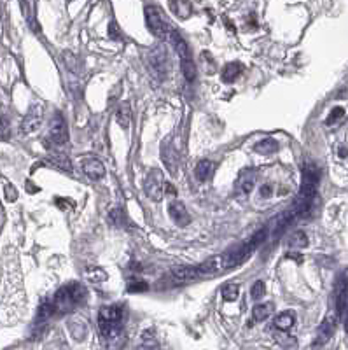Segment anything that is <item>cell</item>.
Here are the masks:
<instances>
[{"label":"cell","instance_id":"3","mask_svg":"<svg viewBox=\"0 0 348 350\" xmlns=\"http://www.w3.org/2000/svg\"><path fill=\"white\" fill-rule=\"evenodd\" d=\"M98 329L105 340L119 338L122 331V307L121 305H107L98 312Z\"/></svg>","mask_w":348,"mask_h":350},{"label":"cell","instance_id":"21","mask_svg":"<svg viewBox=\"0 0 348 350\" xmlns=\"http://www.w3.org/2000/svg\"><path fill=\"white\" fill-rule=\"evenodd\" d=\"M109 221L117 228H126L128 224H130V217L124 214V210H122L121 207L112 208L111 214H109Z\"/></svg>","mask_w":348,"mask_h":350},{"label":"cell","instance_id":"8","mask_svg":"<svg viewBox=\"0 0 348 350\" xmlns=\"http://www.w3.org/2000/svg\"><path fill=\"white\" fill-rule=\"evenodd\" d=\"M336 324H338V313L336 312H329L327 317L322 320V324L317 329V336H315V345H324L331 340V336L336 331Z\"/></svg>","mask_w":348,"mask_h":350},{"label":"cell","instance_id":"34","mask_svg":"<svg viewBox=\"0 0 348 350\" xmlns=\"http://www.w3.org/2000/svg\"><path fill=\"white\" fill-rule=\"evenodd\" d=\"M149 289V285L146 284V282H142V280H133V282H130L128 284V293H133V294H137V293H144V291H147Z\"/></svg>","mask_w":348,"mask_h":350},{"label":"cell","instance_id":"11","mask_svg":"<svg viewBox=\"0 0 348 350\" xmlns=\"http://www.w3.org/2000/svg\"><path fill=\"white\" fill-rule=\"evenodd\" d=\"M149 63L161 77H165L166 69H168V58H166V49L163 46H157L151 51L149 54Z\"/></svg>","mask_w":348,"mask_h":350},{"label":"cell","instance_id":"38","mask_svg":"<svg viewBox=\"0 0 348 350\" xmlns=\"http://www.w3.org/2000/svg\"><path fill=\"white\" fill-rule=\"evenodd\" d=\"M338 151H340V153H338V156H340V158H347V156H348V151H347V147H345V146H340V149H338Z\"/></svg>","mask_w":348,"mask_h":350},{"label":"cell","instance_id":"36","mask_svg":"<svg viewBox=\"0 0 348 350\" xmlns=\"http://www.w3.org/2000/svg\"><path fill=\"white\" fill-rule=\"evenodd\" d=\"M109 37L114 39V40H117V39L121 37V34H119V28H117V23H116V21H112V23L109 25Z\"/></svg>","mask_w":348,"mask_h":350},{"label":"cell","instance_id":"22","mask_svg":"<svg viewBox=\"0 0 348 350\" xmlns=\"http://www.w3.org/2000/svg\"><path fill=\"white\" fill-rule=\"evenodd\" d=\"M191 7H193L191 2H184V0H180V2H170V9L173 11V14L182 19L191 16Z\"/></svg>","mask_w":348,"mask_h":350},{"label":"cell","instance_id":"7","mask_svg":"<svg viewBox=\"0 0 348 350\" xmlns=\"http://www.w3.org/2000/svg\"><path fill=\"white\" fill-rule=\"evenodd\" d=\"M49 139L53 140L56 146H61V144L69 142V128H67V123L63 119V116L60 112L53 116L49 124Z\"/></svg>","mask_w":348,"mask_h":350},{"label":"cell","instance_id":"39","mask_svg":"<svg viewBox=\"0 0 348 350\" xmlns=\"http://www.w3.org/2000/svg\"><path fill=\"white\" fill-rule=\"evenodd\" d=\"M343 322H345V331L348 333V303H347V308H345V313H343Z\"/></svg>","mask_w":348,"mask_h":350},{"label":"cell","instance_id":"15","mask_svg":"<svg viewBox=\"0 0 348 350\" xmlns=\"http://www.w3.org/2000/svg\"><path fill=\"white\" fill-rule=\"evenodd\" d=\"M82 170H84L86 175H88L89 179H93V181H98V179H102L105 175L104 163L96 158L84 159V161H82Z\"/></svg>","mask_w":348,"mask_h":350},{"label":"cell","instance_id":"31","mask_svg":"<svg viewBox=\"0 0 348 350\" xmlns=\"http://www.w3.org/2000/svg\"><path fill=\"white\" fill-rule=\"evenodd\" d=\"M276 340H278L280 343H282L283 347L287 350H294L296 347H298V342H296V338H292V336H289L287 333L280 331L278 335H276Z\"/></svg>","mask_w":348,"mask_h":350},{"label":"cell","instance_id":"35","mask_svg":"<svg viewBox=\"0 0 348 350\" xmlns=\"http://www.w3.org/2000/svg\"><path fill=\"white\" fill-rule=\"evenodd\" d=\"M5 200H7V201H16V200H18V189H16L12 184L5 186Z\"/></svg>","mask_w":348,"mask_h":350},{"label":"cell","instance_id":"41","mask_svg":"<svg viewBox=\"0 0 348 350\" xmlns=\"http://www.w3.org/2000/svg\"><path fill=\"white\" fill-rule=\"evenodd\" d=\"M287 258H291V259H296V261H298V263H301V261H303V258H301V256H299V254H294V252H289V254H287Z\"/></svg>","mask_w":348,"mask_h":350},{"label":"cell","instance_id":"28","mask_svg":"<svg viewBox=\"0 0 348 350\" xmlns=\"http://www.w3.org/2000/svg\"><path fill=\"white\" fill-rule=\"evenodd\" d=\"M273 312V305L268 303V305H256L252 310V317L256 322H263L264 319H268Z\"/></svg>","mask_w":348,"mask_h":350},{"label":"cell","instance_id":"16","mask_svg":"<svg viewBox=\"0 0 348 350\" xmlns=\"http://www.w3.org/2000/svg\"><path fill=\"white\" fill-rule=\"evenodd\" d=\"M256 177L257 172L254 168H243L240 172V177H238V186H240V191L249 194L252 193L254 186H256Z\"/></svg>","mask_w":348,"mask_h":350},{"label":"cell","instance_id":"27","mask_svg":"<svg viewBox=\"0 0 348 350\" xmlns=\"http://www.w3.org/2000/svg\"><path fill=\"white\" fill-rule=\"evenodd\" d=\"M84 277H86V280L93 282V284H102V282L107 280V273H105V272H104L102 268H98V266L86 270V272H84Z\"/></svg>","mask_w":348,"mask_h":350},{"label":"cell","instance_id":"14","mask_svg":"<svg viewBox=\"0 0 348 350\" xmlns=\"http://www.w3.org/2000/svg\"><path fill=\"white\" fill-rule=\"evenodd\" d=\"M168 39H170V42H172L173 49H175L177 54H179L180 62H184V60H193L191 49H189L188 42L184 40V37L179 34V32H177V30H172V32H170V35H168Z\"/></svg>","mask_w":348,"mask_h":350},{"label":"cell","instance_id":"40","mask_svg":"<svg viewBox=\"0 0 348 350\" xmlns=\"http://www.w3.org/2000/svg\"><path fill=\"white\" fill-rule=\"evenodd\" d=\"M165 191L168 193V194H172V196H175V188H173L172 184H166L165 186Z\"/></svg>","mask_w":348,"mask_h":350},{"label":"cell","instance_id":"32","mask_svg":"<svg viewBox=\"0 0 348 350\" xmlns=\"http://www.w3.org/2000/svg\"><path fill=\"white\" fill-rule=\"evenodd\" d=\"M343 116H345V109L334 107L333 111H331V114L327 116V119H325V124H327V126H333V124H336L340 119H343Z\"/></svg>","mask_w":348,"mask_h":350},{"label":"cell","instance_id":"4","mask_svg":"<svg viewBox=\"0 0 348 350\" xmlns=\"http://www.w3.org/2000/svg\"><path fill=\"white\" fill-rule=\"evenodd\" d=\"M146 23H147V28L149 32L154 35V37L161 39V40H165L166 37L170 35V27L166 25V21L161 18L159 14V9L153 4H147L146 5Z\"/></svg>","mask_w":348,"mask_h":350},{"label":"cell","instance_id":"13","mask_svg":"<svg viewBox=\"0 0 348 350\" xmlns=\"http://www.w3.org/2000/svg\"><path fill=\"white\" fill-rule=\"evenodd\" d=\"M198 277H201L198 266H179V268H173L172 272V278L175 284H184V282L196 280Z\"/></svg>","mask_w":348,"mask_h":350},{"label":"cell","instance_id":"29","mask_svg":"<svg viewBox=\"0 0 348 350\" xmlns=\"http://www.w3.org/2000/svg\"><path fill=\"white\" fill-rule=\"evenodd\" d=\"M180 70H182L184 77H186L189 82H193L196 79V72H198V70H196V65L193 60H184V62H180Z\"/></svg>","mask_w":348,"mask_h":350},{"label":"cell","instance_id":"30","mask_svg":"<svg viewBox=\"0 0 348 350\" xmlns=\"http://www.w3.org/2000/svg\"><path fill=\"white\" fill-rule=\"evenodd\" d=\"M222 296L226 301H234L240 296V285L238 284H226L222 287Z\"/></svg>","mask_w":348,"mask_h":350},{"label":"cell","instance_id":"20","mask_svg":"<svg viewBox=\"0 0 348 350\" xmlns=\"http://www.w3.org/2000/svg\"><path fill=\"white\" fill-rule=\"evenodd\" d=\"M241 70H243L241 63H238V62L228 63V65L224 67V70H222V81L224 82H233L234 79H236V77L241 74Z\"/></svg>","mask_w":348,"mask_h":350},{"label":"cell","instance_id":"10","mask_svg":"<svg viewBox=\"0 0 348 350\" xmlns=\"http://www.w3.org/2000/svg\"><path fill=\"white\" fill-rule=\"evenodd\" d=\"M40 123H42V105H34L21 123V131L23 133H34L35 130L40 128Z\"/></svg>","mask_w":348,"mask_h":350},{"label":"cell","instance_id":"24","mask_svg":"<svg viewBox=\"0 0 348 350\" xmlns=\"http://www.w3.org/2000/svg\"><path fill=\"white\" fill-rule=\"evenodd\" d=\"M254 151L259 154H273L278 151V142H276L275 139H264L261 140L259 144H256Z\"/></svg>","mask_w":348,"mask_h":350},{"label":"cell","instance_id":"17","mask_svg":"<svg viewBox=\"0 0 348 350\" xmlns=\"http://www.w3.org/2000/svg\"><path fill=\"white\" fill-rule=\"evenodd\" d=\"M116 121L117 124L122 128V130H128L131 123V107L128 102H122L117 107V112H116Z\"/></svg>","mask_w":348,"mask_h":350},{"label":"cell","instance_id":"6","mask_svg":"<svg viewBox=\"0 0 348 350\" xmlns=\"http://www.w3.org/2000/svg\"><path fill=\"white\" fill-rule=\"evenodd\" d=\"M144 189L149 200L161 201L163 194H165V177L159 168H153L147 173L146 181H144Z\"/></svg>","mask_w":348,"mask_h":350},{"label":"cell","instance_id":"12","mask_svg":"<svg viewBox=\"0 0 348 350\" xmlns=\"http://www.w3.org/2000/svg\"><path fill=\"white\" fill-rule=\"evenodd\" d=\"M168 214L173 219V223L179 224V226H188V224L191 223V216H189L188 208H186V205H184L182 201H173V203H170Z\"/></svg>","mask_w":348,"mask_h":350},{"label":"cell","instance_id":"9","mask_svg":"<svg viewBox=\"0 0 348 350\" xmlns=\"http://www.w3.org/2000/svg\"><path fill=\"white\" fill-rule=\"evenodd\" d=\"M161 159L166 165V168L172 173L177 172V165H179V154H177L175 147H173L170 137H166L163 142H161Z\"/></svg>","mask_w":348,"mask_h":350},{"label":"cell","instance_id":"37","mask_svg":"<svg viewBox=\"0 0 348 350\" xmlns=\"http://www.w3.org/2000/svg\"><path fill=\"white\" fill-rule=\"evenodd\" d=\"M271 186H263V188H261V196L263 198H268V196H271Z\"/></svg>","mask_w":348,"mask_h":350},{"label":"cell","instance_id":"33","mask_svg":"<svg viewBox=\"0 0 348 350\" xmlns=\"http://www.w3.org/2000/svg\"><path fill=\"white\" fill-rule=\"evenodd\" d=\"M264 293H266V285H264V282L263 280L254 282V285L250 287V296H252L254 300H261V298L264 296Z\"/></svg>","mask_w":348,"mask_h":350},{"label":"cell","instance_id":"18","mask_svg":"<svg viewBox=\"0 0 348 350\" xmlns=\"http://www.w3.org/2000/svg\"><path fill=\"white\" fill-rule=\"evenodd\" d=\"M296 322V313L292 310H287V312H282L280 315L275 317V327L280 329V331H289Z\"/></svg>","mask_w":348,"mask_h":350},{"label":"cell","instance_id":"25","mask_svg":"<svg viewBox=\"0 0 348 350\" xmlns=\"http://www.w3.org/2000/svg\"><path fill=\"white\" fill-rule=\"evenodd\" d=\"M287 245H289V249H292V250L305 249V247L308 245V236H306L305 231H296L294 235L289 238Z\"/></svg>","mask_w":348,"mask_h":350},{"label":"cell","instance_id":"19","mask_svg":"<svg viewBox=\"0 0 348 350\" xmlns=\"http://www.w3.org/2000/svg\"><path fill=\"white\" fill-rule=\"evenodd\" d=\"M21 9H23V16L27 19V23L30 25V28L34 32H39V23H37V18H35V2H21Z\"/></svg>","mask_w":348,"mask_h":350},{"label":"cell","instance_id":"23","mask_svg":"<svg viewBox=\"0 0 348 350\" xmlns=\"http://www.w3.org/2000/svg\"><path fill=\"white\" fill-rule=\"evenodd\" d=\"M49 161L53 163L54 166H58V168H60V170H63V172H74L72 163H70V159L67 158L65 154H61V153H54V154H51Z\"/></svg>","mask_w":348,"mask_h":350},{"label":"cell","instance_id":"26","mask_svg":"<svg viewBox=\"0 0 348 350\" xmlns=\"http://www.w3.org/2000/svg\"><path fill=\"white\" fill-rule=\"evenodd\" d=\"M212 170H214L212 161H208V159H201V161L198 163V166H196V179L205 182L212 175Z\"/></svg>","mask_w":348,"mask_h":350},{"label":"cell","instance_id":"1","mask_svg":"<svg viewBox=\"0 0 348 350\" xmlns=\"http://www.w3.org/2000/svg\"><path fill=\"white\" fill-rule=\"evenodd\" d=\"M318 181H320V170L315 163H305L303 166V181L301 188H299V194L291 205V214L298 219V217H308L310 210L313 207L315 194H317Z\"/></svg>","mask_w":348,"mask_h":350},{"label":"cell","instance_id":"5","mask_svg":"<svg viewBox=\"0 0 348 350\" xmlns=\"http://www.w3.org/2000/svg\"><path fill=\"white\" fill-rule=\"evenodd\" d=\"M231 268H234V265H233V259H231L230 252L212 256V258H208L207 261H203L201 265L198 266L199 275H217Z\"/></svg>","mask_w":348,"mask_h":350},{"label":"cell","instance_id":"2","mask_svg":"<svg viewBox=\"0 0 348 350\" xmlns=\"http://www.w3.org/2000/svg\"><path fill=\"white\" fill-rule=\"evenodd\" d=\"M86 298H88V291H86V287L82 284H79V282L65 284L63 287L58 289L56 293H54V296L49 300L54 317L70 313L74 308L84 303Z\"/></svg>","mask_w":348,"mask_h":350}]
</instances>
